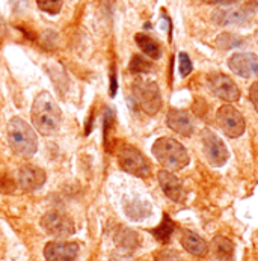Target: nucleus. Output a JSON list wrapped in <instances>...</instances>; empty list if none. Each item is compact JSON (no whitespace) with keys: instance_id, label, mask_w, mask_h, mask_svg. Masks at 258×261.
Listing matches in <instances>:
<instances>
[{"instance_id":"obj_1","label":"nucleus","mask_w":258,"mask_h":261,"mask_svg":"<svg viewBox=\"0 0 258 261\" xmlns=\"http://www.w3.org/2000/svg\"><path fill=\"white\" fill-rule=\"evenodd\" d=\"M31 118L34 127L44 136L56 135L62 124V112L48 92H41L34 100Z\"/></svg>"},{"instance_id":"obj_2","label":"nucleus","mask_w":258,"mask_h":261,"mask_svg":"<svg viewBox=\"0 0 258 261\" xmlns=\"http://www.w3.org/2000/svg\"><path fill=\"white\" fill-rule=\"evenodd\" d=\"M8 142L12 151L24 159H31L38 148V141L32 127L21 118H12L8 124Z\"/></svg>"},{"instance_id":"obj_3","label":"nucleus","mask_w":258,"mask_h":261,"mask_svg":"<svg viewBox=\"0 0 258 261\" xmlns=\"http://www.w3.org/2000/svg\"><path fill=\"white\" fill-rule=\"evenodd\" d=\"M152 154L166 171H182L189 163L187 149L172 138H160L152 145Z\"/></svg>"},{"instance_id":"obj_4","label":"nucleus","mask_w":258,"mask_h":261,"mask_svg":"<svg viewBox=\"0 0 258 261\" xmlns=\"http://www.w3.org/2000/svg\"><path fill=\"white\" fill-rule=\"evenodd\" d=\"M133 97L147 115H156L162 108V95L156 82L136 80L132 86Z\"/></svg>"},{"instance_id":"obj_5","label":"nucleus","mask_w":258,"mask_h":261,"mask_svg":"<svg viewBox=\"0 0 258 261\" xmlns=\"http://www.w3.org/2000/svg\"><path fill=\"white\" fill-rule=\"evenodd\" d=\"M118 163L122 171L136 175L139 178H148L151 175V165L147 157L132 145H122L118 152Z\"/></svg>"},{"instance_id":"obj_6","label":"nucleus","mask_w":258,"mask_h":261,"mask_svg":"<svg viewBox=\"0 0 258 261\" xmlns=\"http://www.w3.org/2000/svg\"><path fill=\"white\" fill-rule=\"evenodd\" d=\"M41 226L47 234L58 237V239L70 237L75 231L73 219L67 213H62L58 210L45 213L41 219Z\"/></svg>"},{"instance_id":"obj_7","label":"nucleus","mask_w":258,"mask_h":261,"mask_svg":"<svg viewBox=\"0 0 258 261\" xmlns=\"http://www.w3.org/2000/svg\"><path fill=\"white\" fill-rule=\"evenodd\" d=\"M216 121H218V125L221 127L228 138L242 136L245 132V127H246L243 115L229 105L219 108V111L216 113Z\"/></svg>"},{"instance_id":"obj_8","label":"nucleus","mask_w":258,"mask_h":261,"mask_svg":"<svg viewBox=\"0 0 258 261\" xmlns=\"http://www.w3.org/2000/svg\"><path fill=\"white\" fill-rule=\"evenodd\" d=\"M201 141H202V151L210 165L222 166L228 160V155H229L228 149L221 141V138H218L213 132L204 130L201 135Z\"/></svg>"},{"instance_id":"obj_9","label":"nucleus","mask_w":258,"mask_h":261,"mask_svg":"<svg viewBox=\"0 0 258 261\" xmlns=\"http://www.w3.org/2000/svg\"><path fill=\"white\" fill-rule=\"evenodd\" d=\"M209 85L212 88V91L222 98L223 101L228 103H234L240 98V89L237 88V85L233 82L231 77L222 73H212L207 77Z\"/></svg>"},{"instance_id":"obj_10","label":"nucleus","mask_w":258,"mask_h":261,"mask_svg":"<svg viewBox=\"0 0 258 261\" xmlns=\"http://www.w3.org/2000/svg\"><path fill=\"white\" fill-rule=\"evenodd\" d=\"M79 245L74 242H48L44 246L45 261H75Z\"/></svg>"},{"instance_id":"obj_11","label":"nucleus","mask_w":258,"mask_h":261,"mask_svg":"<svg viewBox=\"0 0 258 261\" xmlns=\"http://www.w3.org/2000/svg\"><path fill=\"white\" fill-rule=\"evenodd\" d=\"M228 67L242 77L258 74V58L252 53H236L229 58Z\"/></svg>"},{"instance_id":"obj_12","label":"nucleus","mask_w":258,"mask_h":261,"mask_svg":"<svg viewBox=\"0 0 258 261\" xmlns=\"http://www.w3.org/2000/svg\"><path fill=\"white\" fill-rule=\"evenodd\" d=\"M45 183V172L34 165H26L18 171V185L24 192H34Z\"/></svg>"},{"instance_id":"obj_13","label":"nucleus","mask_w":258,"mask_h":261,"mask_svg":"<svg viewBox=\"0 0 258 261\" xmlns=\"http://www.w3.org/2000/svg\"><path fill=\"white\" fill-rule=\"evenodd\" d=\"M157 178H159V183H160V187L163 189L165 195L175 201V202H180L183 201L185 198V192H183V185L180 181V178H177L171 171H160L157 174Z\"/></svg>"},{"instance_id":"obj_14","label":"nucleus","mask_w":258,"mask_h":261,"mask_svg":"<svg viewBox=\"0 0 258 261\" xmlns=\"http://www.w3.org/2000/svg\"><path fill=\"white\" fill-rule=\"evenodd\" d=\"M166 122L171 130L182 136H190L193 133V121L190 115L182 109H171L168 113Z\"/></svg>"},{"instance_id":"obj_15","label":"nucleus","mask_w":258,"mask_h":261,"mask_svg":"<svg viewBox=\"0 0 258 261\" xmlns=\"http://www.w3.org/2000/svg\"><path fill=\"white\" fill-rule=\"evenodd\" d=\"M182 245L186 251L195 257H205L209 254L207 242L192 231H183L182 234Z\"/></svg>"},{"instance_id":"obj_16","label":"nucleus","mask_w":258,"mask_h":261,"mask_svg":"<svg viewBox=\"0 0 258 261\" xmlns=\"http://www.w3.org/2000/svg\"><path fill=\"white\" fill-rule=\"evenodd\" d=\"M212 251L219 261H231L234 255V245L226 237L218 236L212 243Z\"/></svg>"},{"instance_id":"obj_17","label":"nucleus","mask_w":258,"mask_h":261,"mask_svg":"<svg viewBox=\"0 0 258 261\" xmlns=\"http://www.w3.org/2000/svg\"><path fill=\"white\" fill-rule=\"evenodd\" d=\"M115 243L119 248H124V249H135L138 246V243H139V237L132 229H127V228L121 226L115 232Z\"/></svg>"},{"instance_id":"obj_18","label":"nucleus","mask_w":258,"mask_h":261,"mask_svg":"<svg viewBox=\"0 0 258 261\" xmlns=\"http://www.w3.org/2000/svg\"><path fill=\"white\" fill-rule=\"evenodd\" d=\"M136 44L139 45V48L147 55L148 58L151 59H159L160 55H162V50H160V45L152 39L151 37H148L145 34H138L136 37Z\"/></svg>"},{"instance_id":"obj_19","label":"nucleus","mask_w":258,"mask_h":261,"mask_svg":"<svg viewBox=\"0 0 258 261\" xmlns=\"http://www.w3.org/2000/svg\"><path fill=\"white\" fill-rule=\"evenodd\" d=\"M174 228H175L174 222L169 219V216H168V215H165L163 222L160 224V226H157V228L152 231V234L156 236V239H157L159 242L166 243V242L169 240V237H171V234H172Z\"/></svg>"},{"instance_id":"obj_20","label":"nucleus","mask_w":258,"mask_h":261,"mask_svg":"<svg viewBox=\"0 0 258 261\" xmlns=\"http://www.w3.org/2000/svg\"><path fill=\"white\" fill-rule=\"evenodd\" d=\"M128 70L132 73H148L152 70V65L151 62L147 61L145 58L139 56V55H135L130 61V65H128Z\"/></svg>"},{"instance_id":"obj_21","label":"nucleus","mask_w":258,"mask_h":261,"mask_svg":"<svg viewBox=\"0 0 258 261\" xmlns=\"http://www.w3.org/2000/svg\"><path fill=\"white\" fill-rule=\"evenodd\" d=\"M62 2L64 0H37V5L41 11L55 15L62 9Z\"/></svg>"},{"instance_id":"obj_22","label":"nucleus","mask_w":258,"mask_h":261,"mask_svg":"<svg viewBox=\"0 0 258 261\" xmlns=\"http://www.w3.org/2000/svg\"><path fill=\"white\" fill-rule=\"evenodd\" d=\"M154 261H183V258L175 251L165 249V251H159L154 255Z\"/></svg>"},{"instance_id":"obj_23","label":"nucleus","mask_w":258,"mask_h":261,"mask_svg":"<svg viewBox=\"0 0 258 261\" xmlns=\"http://www.w3.org/2000/svg\"><path fill=\"white\" fill-rule=\"evenodd\" d=\"M190 73H192V62L189 56L186 53H180V74L187 77Z\"/></svg>"},{"instance_id":"obj_24","label":"nucleus","mask_w":258,"mask_h":261,"mask_svg":"<svg viewBox=\"0 0 258 261\" xmlns=\"http://www.w3.org/2000/svg\"><path fill=\"white\" fill-rule=\"evenodd\" d=\"M249 98H251V101H252V105H254V108H255V111L258 113V83H254L251 86V89H249Z\"/></svg>"},{"instance_id":"obj_25","label":"nucleus","mask_w":258,"mask_h":261,"mask_svg":"<svg viewBox=\"0 0 258 261\" xmlns=\"http://www.w3.org/2000/svg\"><path fill=\"white\" fill-rule=\"evenodd\" d=\"M205 3H212V5H231V3H237L240 0H202Z\"/></svg>"},{"instance_id":"obj_26","label":"nucleus","mask_w":258,"mask_h":261,"mask_svg":"<svg viewBox=\"0 0 258 261\" xmlns=\"http://www.w3.org/2000/svg\"><path fill=\"white\" fill-rule=\"evenodd\" d=\"M249 3H251L255 9H258V0H249Z\"/></svg>"}]
</instances>
